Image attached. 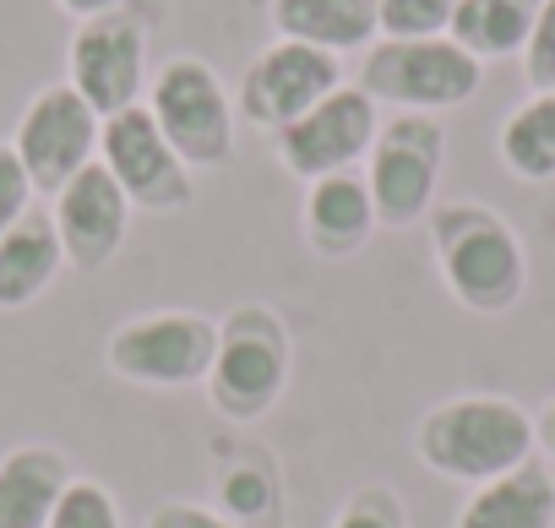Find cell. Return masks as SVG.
Segmentation results:
<instances>
[{
	"label": "cell",
	"instance_id": "3957f363",
	"mask_svg": "<svg viewBox=\"0 0 555 528\" xmlns=\"http://www.w3.org/2000/svg\"><path fill=\"white\" fill-rule=\"evenodd\" d=\"M485 66L452 39H376L360 61V88L409 115H441L479 93Z\"/></svg>",
	"mask_w": 555,
	"mask_h": 528
},
{
	"label": "cell",
	"instance_id": "d4e9b609",
	"mask_svg": "<svg viewBox=\"0 0 555 528\" xmlns=\"http://www.w3.org/2000/svg\"><path fill=\"white\" fill-rule=\"evenodd\" d=\"M34 196H39V191H34V180H28L17 147H12V142H0V234H7L17 218L34 213Z\"/></svg>",
	"mask_w": 555,
	"mask_h": 528
},
{
	"label": "cell",
	"instance_id": "f1b7e54d",
	"mask_svg": "<svg viewBox=\"0 0 555 528\" xmlns=\"http://www.w3.org/2000/svg\"><path fill=\"white\" fill-rule=\"evenodd\" d=\"M533 430H539V447H544V452L555 458V398H550V403L539 409V420H533Z\"/></svg>",
	"mask_w": 555,
	"mask_h": 528
},
{
	"label": "cell",
	"instance_id": "cb8c5ba5",
	"mask_svg": "<svg viewBox=\"0 0 555 528\" xmlns=\"http://www.w3.org/2000/svg\"><path fill=\"white\" fill-rule=\"evenodd\" d=\"M522 77L533 93H555V0H539L533 34L522 44Z\"/></svg>",
	"mask_w": 555,
	"mask_h": 528
},
{
	"label": "cell",
	"instance_id": "e0dca14e",
	"mask_svg": "<svg viewBox=\"0 0 555 528\" xmlns=\"http://www.w3.org/2000/svg\"><path fill=\"white\" fill-rule=\"evenodd\" d=\"M72 463L55 447H12L0 458V528H50L66 485H72Z\"/></svg>",
	"mask_w": 555,
	"mask_h": 528
},
{
	"label": "cell",
	"instance_id": "277c9868",
	"mask_svg": "<svg viewBox=\"0 0 555 528\" xmlns=\"http://www.w3.org/2000/svg\"><path fill=\"white\" fill-rule=\"evenodd\" d=\"M147 110L191 169H218L234 158V99L202 55H169L147 77Z\"/></svg>",
	"mask_w": 555,
	"mask_h": 528
},
{
	"label": "cell",
	"instance_id": "8992f818",
	"mask_svg": "<svg viewBox=\"0 0 555 528\" xmlns=\"http://www.w3.org/2000/svg\"><path fill=\"white\" fill-rule=\"evenodd\" d=\"M289 376L284 327L272 311H240L229 327H218V355L207 371V398L229 420H261Z\"/></svg>",
	"mask_w": 555,
	"mask_h": 528
},
{
	"label": "cell",
	"instance_id": "7c38bea8",
	"mask_svg": "<svg viewBox=\"0 0 555 528\" xmlns=\"http://www.w3.org/2000/svg\"><path fill=\"white\" fill-rule=\"evenodd\" d=\"M376 131H382L376 99L360 82H344L317 110H306L295 126L278 131V164H284L295 180L311 185L322 175H344V169L365 164Z\"/></svg>",
	"mask_w": 555,
	"mask_h": 528
},
{
	"label": "cell",
	"instance_id": "52a82bcc",
	"mask_svg": "<svg viewBox=\"0 0 555 528\" xmlns=\"http://www.w3.org/2000/svg\"><path fill=\"white\" fill-rule=\"evenodd\" d=\"M99 164L115 175V185L126 191L131 207L142 213H180L196 196L191 164L169 147V137L158 131L147 104H131L120 115L104 120L99 131Z\"/></svg>",
	"mask_w": 555,
	"mask_h": 528
},
{
	"label": "cell",
	"instance_id": "7a4b0ae2",
	"mask_svg": "<svg viewBox=\"0 0 555 528\" xmlns=\"http://www.w3.org/2000/svg\"><path fill=\"white\" fill-rule=\"evenodd\" d=\"M430 245L447 295L463 311L501 317L528 289V250L517 229L485 202H447L430 207Z\"/></svg>",
	"mask_w": 555,
	"mask_h": 528
},
{
	"label": "cell",
	"instance_id": "6da1fadb",
	"mask_svg": "<svg viewBox=\"0 0 555 528\" xmlns=\"http://www.w3.org/2000/svg\"><path fill=\"white\" fill-rule=\"evenodd\" d=\"M414 452L441 479H457L474 490V485H490V479L512 474L517 463L539 458V430L522 403L495 398V392H463V398L425 409V420L414 430Z\"/></svg>",
	"mask_w": 555,
	"mask_h": 528
},
{
	"label": "cell",
	"instance_id": "5bb4252c",
	"mask_svg": "<svg viewBox=\"0 0 555 528\" xmlns=\"http://www.w3.org/2000/svg\"><path fill=\"white\" fill-rule=\"evenodd\" d=\"M300 229H306L311 250L327 256V261H344V256L365 250V240L382 229L365 175L360 169H344V175L311 180L306 185V207H300Z\"/></svg>",
	"mask_w": 555,
	"mask_h": 528
},
{
	"label": "cell",
	"instance_id": "484cf974",
	"mask_svg": "<svg viewBox=\"0 0 555 528\" xmlns=\"http://www.w3.org/2000/svg\"><path fill=\"white\" fill-rule=\"evenodd\" d=\"M333 528H409L403 517V495L398 490H360Z\"/></svg>",
	"mask_w": 555,
	"mask_h": 528
},
{
	"label": "cell",
	"instance_id": "7402d4cb",
	"mask_svg": "<svg viewBox=\"0 0 555 528\" xmlns=\"http://www.w3.org/2000/svg\"><path fill=\"white\" fill-rule=\"evenodd\" d=\"M272 501H278L272 474L256 468V463H240V468H229V474L218 479V512L234 517V523H240V517H267Z\"/></svg>",
	"mask_w": 555,
	"mask_h": 528
},
{
	"label": "cell",
	"instance_id": "9a60e30c",
	"mask_svg": "<svg viewBox=\"0 0 555 528\" xmlns=\"http://www.w3.org/2000/svg\"><path fill=\"white\" fill-rule=\"evenodd\" d=\"M457 528H555V474L544 458L517 463L512 474L474 485Z\"/></svg>",
	"mask_w": 555,
	"mask_h": 528
},
{
	"label": "cell",
	"instance_id": "9c48e42d",
	"mask_svg": "<svg viewBox=\"0 0 555 528\" xmlns=\"http://www.w3.org/2000/svg\"><path fill=\"white\" fill-rule=\"evenodd\" d=\"M66 82L99 110V120L142 104L147 88V23L137 12H104L77 23L66 44Z\"/></svg>",
	"mask_w": 555,
	"mask_h": 528
},
{
	"label": "cell",
	"instance_id": "44dd1931",
	"mask_svg": "<svg viewBox=\"0 0 555 528\" xmlns=\"http://www.w3.org/2000/svg\"><path fill=\"white\" fill-rule=\"evenodd\" d=\"M457 0H382V39H447Z\"/></svg>",
	"mask_w": 555,
	"mask_h": 528
},
{
	"label": "cell",
	"instance_id": "603a6c76",
	"mask_svg": "<svg viewBox=\"0 0 555 528\" xmlns=\"http://www.w3.org/2000/svg\"><path fill=\"white\" fill-rule=\"evenodd\" d=\"M50 528H120V506L99 479H72L55 517H50Z\"/></svg>",
	"mask_w": 555,
	"mask_h": 528
},
{
	"label": "cell",
	"instance_id": "ac0fdd59",
	"mask_svg": "<svg viewBox=\"0 0 555 528\" xmlns=\"http://www.w3.org/2000/svg\"><path fill=\"white\" fill-rule=\"evenodd\" d=\"M66 273V250L50 213H28L0 234V311L34 306Z\"/></svg>",
	"mask_w": 555,
	"mask_h": 528
},
{
	"label": "cell",
	"instance_id": "ba28073f",
	"mask_svg": "<svg viewBox=\"0 0 555 528\" xmlns=\"http://www.w3.org/2000/svg\"><path fill=\"white\" fill-rule=\"evenodd\" d=\"M109 371L142 387H191L207 382L218 355V322L196 311H153L137 322H120L109 333Z\"/></svg>",
	"mask_w": 555,
	"mask_h": 528
},
{
	"label": "cell",
	"instance_id": "8fae6325",
	"mask_svg": "<svg viewBox=\"0 0 555 528\" xmlns=\"http://www.w3.org/2000/svg\"><path fill=\"white\" fill-rule=\"evenodd\" d=\"M333 88H344V61L338 55H327L317 44L278 39L245 66L240 93H234V115H245L250 126L278 137L284 126H295L306 110H317Z\"/></svg>",
	"mask_w": 555,
	"mask_h": 528
},
{
	"label": "cell",
	"instance_id": "30bf717a",
	"mask_svg": "<svg viewBox=\"0 0 555 528\" xmlns=\"http://www.w3.org/2000/svg\"><path fill=\"white\" fill-rule=\"evenodd\" d=\"M99 131H104L99 110L72 82H50L28 99V110L12 131V147H17L34 191L55 196L77 169H88L99 158Z\"/></svg>",
	"mask_w": 555,
	"mask_h": 528
},
{
	"label": "cell",
	"instance_id": "2e32d148",
	"mask_svg": "<svg viewBox=\"0 0 555 528\" xmlns=\"http://www.w3.org/2000/svg\"><path fill=\"white\" fill-rule=\"evenodd\" d=\"M272 28L327 55L371 50L382 39V0H272Z\"/></svg>",
	"mask_w": 555,
	"mask_h": 528
},
{
	"label": "cell",
	"instance_id": "4fadbf2b",
	"mask_svg": "<svg viewBox=\"0 0 555 528\" xmlns=\"http://www.w3.org/2000/svg\"><path fill=\"white\" fill-rule=\"evenodd\" d=\"M131 202L126 191L115 185V175L93 158L88 169H77L61 191H55V234H61V250H66V268L77 273H104L109 261L120 256L126 245V229H131Z\"/></svg>",
	"mask_w": 555,
	"mask_h": 528
},
{
	"label": "cell",
	"instance_id": "5b68a950",
	"mask_svg": "<svg viewBox=\"0 0 555 528\" xmlns=\"http://www.w3.org/2000/svg\"><path fill=\"white\" fill-rule=\"evenodd\" d=\"M441 164H447V126L436 115L398 110L392 120H382V131L371 142V158H365V185H371V202H376V223L382 229H414L420 218H430Z\"/></svg>",
	"mask_w": 555,
	"mask_h": 528
},
{
	"label": "cell",
	"instance_id": "d6986e66",
	"mask_svg": "<svg viewBox=\"0 0 555 528\" xmlns=\"http://www.w3.org/2000/svg\"><path fill=\"white\" fill-rule=\"evenodd\" d=\"M533 17H539V0H457L447 39L485 66V61L522 55V44L533 34Z\"/></svg>",
	"mask_w": 555,
	"mask_h": 528
},
{
	"label": "cell",
	"instance_id": "4316f807",
	"mask_svg": "<svg viewBox=\"0 0 555 528\" xmlns=\"http://www.w3.org/2000/svg\"><path fill=\"white\" fill-rule=\"evenodd\" d=\"M147 528H240V523L223 517L218 506H202V501H158L147 512Z\"/></svg>",
	"mask_w": 555,
	"mask_h": 528
},
{
	"label": "cell",
	"instance_id": "ffe728a7",
	"mask_svg": "<svg viewBox=\"0 0 555 528\" xmlns=\"http://www.w3.org/2000/svg\"><path fill=\"white\" fill-rule=\"evenodd\" d=\"M495 153L501 164L528 180V185H544L555 180V93H528L495 131Z\"/></svg>",
	"mask_w": 555,
	"mask_h": 528
},
{
	"label": "cell",
	"instance_id": "83f0119b",
	"mask_svg": "<svg viewBox=\"0 0 555 528\" xmlns=\"http://www.w3.org/2000/svg\"><path fill=\"white\" fill-rule=\"evenodd\" d=\"M61 12H72L77 23H88V17H104V12H120L126 0H55Z\"/></svg>",
	"mask_w": 555,
	"mask_h": 528
}]
</instances>
